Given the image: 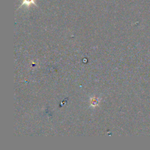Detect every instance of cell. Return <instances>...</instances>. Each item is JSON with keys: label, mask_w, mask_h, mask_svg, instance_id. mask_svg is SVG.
Returning <instances> with one entry per match:
<instances>
[{"label": "cell", "mask_w": 150, "mask_h": 150, "mask_svg": "<svg viewBox=\"0 0 150 150\" xmlns=\"http://www.w3.org/2000/svg\"><path fill=\"white\" fill-rule=\"evenodd\" d=\"M35 1V0H22V4L21 5L19 8H21L23 5H26V6H29L30 5H32V4L37 6V5L36 4Z\"/></svg>", "instance_id": "cell-1"}]
</instances>
